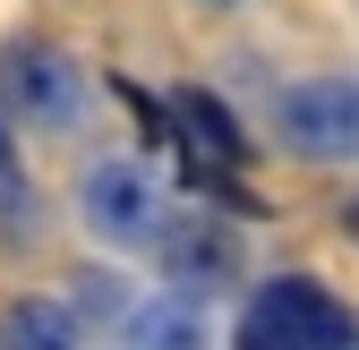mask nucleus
Instances as JSON below:
<instances>
[{"label": "nucleus", "mask_w": 359, "mask_h": 350, "mask_svg": "<svg viewBox=\"0 0 359 350\" xmlns=\"http://www.w3.org/2000/svg\"><path fill=\"white\" fill-rule=\"evenodd\" d=\"M231 350H359V308L325 274H308V265L257 274L240 290Z\"/></svg>", "instance_id": "obj_1"}, {"label": "nucleus", "mask_w": 359, "mask_h": 350, "mask_svg": "<svg viewBox=\"0 0 359 350\" xmlns=\"http://www.w3.org/2000/svg\"><path fill=\"white\" fill-rule=\"evenodd\" d=\"M0 111L9 128H34V137H69L95 111V69H86L69 43H52L43 26H9L0 34Z\"/></svg>", "instance_id": "obj_2"}, {"label": "nucleus", "mask_w": 359, "mask_h": 350, "mask_svg": "<svg viewBox=\"0 0 359 350\" xmlns=\"http://www.w3.org/2000/svg\"><path fill=\"white\" fill-rule=\"evenodd\" d=\"M77 223L103 248L154 256L171 239V223H180V197H171V180L146 154H103V162H86V180H77Z\"/></svg>", "instance_id": "obj_3"}, {"label": "nucleus", "mask_w": 359, "mask_h": 350, "mask_svg": "<svg viewBox=\"0 0 359 350\" xmlns=\"http://www.w3.org/2000/svg\"><path fill=\"white\" fill-rule=\"evenodd\" d=\"M274 146L308 171H342L359 162V77L351 69H317L291 77L274 94Z\"/></svg>", "instance_id": "obj_4"}, {"label": "nucleus", "mask_w": 359, "mask_h": 350, "mask_svg": "<svg viewBox=\"0 0 359 350\" xmlns=\"http://www.w3.org/2000/svg\"><path fill=\"white\" fill-rule=\"evenodd\" d=\"M154 265H163V282H171V290H189V299L248 290V282H240V274H248V248H240V231H231V223H214V214H180L171 239L154 248Z\"/></svg>", "instance_id": "obj_5"}, {"label": "nucleus", "mask_w": 359, "mask_h": 350, "mask_svg": "<svg viewBox=\"0 0 359 350\" xmlns=\"http://www.w3.org/2000/svg\"><path fill=\"white\" fill-rule=\"evenodd\" d=\"M214 325H205V299L189 290H146V299H128V316H120V350H205Z\"/></svg>", "instance_id": "obj_6"}, {"label": "nucleus", "mask_w": 359, "mask_h": 350, "mask_svg": "<svg viewBox=\"0 0 359 350\" xmlns=\"http://www.w3.org/2000/svg\"><path fill=\"white\" fill-rule=\"evenodd\" d=\"M0 350H86V316L60 290H9L0 299Z\"/></svg>", "instance_id": "obj_7"}, {"label": "nucleus", "mask_w": 359, "mask_h": 350, "mask_svg": "<svg viewBox=\"0 0 359 350\" xmlns=\"http://www.w3.org/2000/svg\"><path fill=\"white\" fill-rule=\"evenodd\" d=\"M171 137H189L214 171H240L248 162V137H240V111L205 94V85H171Z\"/></svg>", "instance_id": "obj_8"}, {"label": "nucleus", "mask_w": 359, "mask_h": 350, "mask_svg": "<svg viewBox=\"0 0 359 350\" xmlns=\"http://www.w3.org/2000/svg\"><path fill=\"white\" fill-rule=\"evenodd\" d=\"M18 171V137H9V111H0V180Z\"/></svg>", "instance_id": "obj_9"}, {"label": "nucleus", "mask_w": 359, "mask_h": 350, "mask_svg": "<svg viewBox=\"0 0 359 350\" xmlns=\"http://www.w3.org/2000/svg\"><path fill=\"white\" fill-rule=\"evenodd\" d=\"M342 231H351V248H359V197H351V205H342Z\"/></svg>", "instance_id": "obj_10"}]
</instances>
